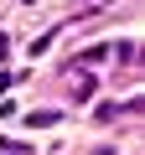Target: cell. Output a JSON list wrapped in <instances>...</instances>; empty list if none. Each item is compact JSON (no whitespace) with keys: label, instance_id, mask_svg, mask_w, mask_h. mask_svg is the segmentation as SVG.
<instances>
[{"label":"cell","instance_id":"6da1fadb","mask_svg":"<svg viewBox=\"0 0 145 155\" xmlns=\"http://www.w3.org/2000/svg\"><path fill=\"white\" fill-rule=\"evenodd\" d=\"M26 124L31 129H47V124H57V114H26Z\"/></svg>","mask_w":145,"mask_h":155},{"label":"cell","instance_id":"7a4b0ae2","mask_svg":"<svg viewBox=\"0 0 145 155\" xmlns=\"http://www.w3.org/2000/svg\"><path fill=\"white\" fill-rule=\"evenodd\" d=\"M0 52H5V36H0Z\"/></svg>","mask_w":145,"mask_h":155}]
</instances>
